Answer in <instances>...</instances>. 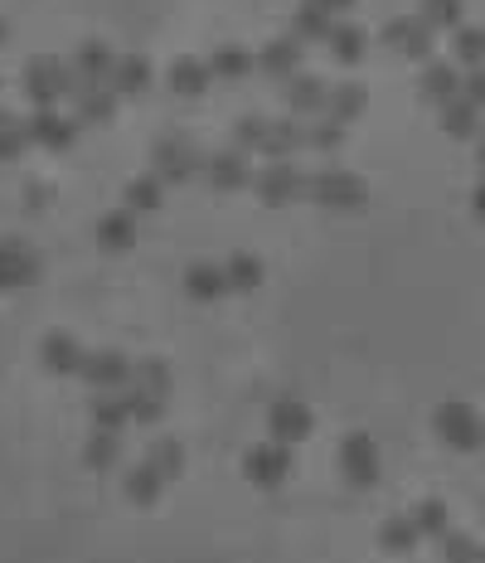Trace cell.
<instances>
[{"label": "cell", "instance_id": "4316f807", "mask_svg": "<svg viewBox=\"0 0 485 563\" xmlns=\"http://www.w3.org/2000/svg\"><path fill=\"white\" fill-rule=\"evenodd\" d=\"M209 69H213V78H223V83H243V78L257 69V54L243 49V44H219V49L209 54Z\"/></svg>", "mask_w": 485, "mask_h": 563}, {"label": "cell", "instance_id": "f546056e", "mask_svg": "<svg viewBox=\"0 0 485 563\" xmlns=\"http://www.w3.org/2000/svg\"><path fill=\"white\" fill-rule=\"evenodd\" d=\"M165 486H171V481H165L161 471L151 467V461H137V467L127 471V481H122V491H127V501H131V505H155Z\"/></svg>", "mask_w": 485, "mask_h": 563}, {"label": "cell", "instance_id": "8d00e7d4", "mask_svg": "<svg viewBox=\"0 0 485 563\" xmlns=\"http://www.w3.org/2000/svg\"><path fill=\"white\" fill-rule=\"evenodd\" d=\"M146 461H151L165 481H180V476H185V443H180V437H155L151 452H146Z\"/></svg>", "mask_w": 485, "mask_h": 563}, {"label": "cell", "instance_id": "b9f144b4", "mask_svg": "<svg viewBox=\"0 0 485 563\" xmlns=\"http://www.w3.org/2000/svg\"><path fill=\"white\" fill-rule=\"evenodd\" d=\"M267 127H273V122H267V117H257V112H247V117L233 122V146H239L243 156L263 151V146H267Z\"/></svg>", "mask_w": 485, "mask_h": 563}, {"label": "cell", "instance_id": "603a6c76", "mask_svg": "<svg viewBox=\"0 0 485 563\" xmlns=\"http://www.w3.org/2000/svg\"><path fill=\"white\" fill-rule=\"evenodd\" d=\"M155 83V69L146 54H117V69H112V93L117 97H141L151 93Z\"/></svg>", "mask_w": 485, "mask_h": 563}, {"label": "cell", "instance_id": "ee69618b", "mask_svg": "<svg viewBox=\"0 0 485 563\" xmlns=\"http://www.w3.org/2000/svg\"><path fill=\"white\" fill-rule=\"evenodd\" d=\"M417 15H423L432 30H461V15H466V10H461V0H423Z\"/></svg>", "mask_w": 485, "mask_h": 563}, {"label": "cell", "instance_id": "9a60e30c", "mask_svg": "<svg viewBox=\"0 0 485 563\" xmlns=\"http://www.w3.org/2000/svg\"><path fill=\"white\" fill-rule=\"evenodd\" d=\"M73 117H78V127H112V117H117V93H112V83H78L73 88Z\"/></svg>", "mask_w": 485, "mask_h": 563}, {"label": "cell", "instance_id": "1f68e13d", "mask_svg": "<svg viewBox=\"0 0 485 563\" xmlns=\"http://www.w3.org/2000/svg\"><path fill=\"white\" fill-rule=\"evenodd\" d=\"M83 461L93 471H112L122 467V433H107V427H93L83 443Z\"/></svg>", "mask_w": 485, "mask_h": 563}, {"label": "cell", "instance_id": "d6a6232c", "mask_svg": "<svg viewBox=\"0 0 485 563\" xmlns=\"http://www.w3.org/2000/svg\"><path fill=\"white\" fill-rule=\"evenodd\" d=\"M122 205H127L131 214H151V209H161L165 205V185L155 180L151 171L146 175H131L127 180V189H122Z\"/></svg>", "mask_w": 485, "mask_h": 563}, {"label": "cell", "instance_id": "816d5d0a", "mask_svg": "<svg viewBox=\"0 0 485 563\" xmlns=\"http://www.w3.org/2000/svg\"><path fill=\"white\" fill-rule=\"evenodd\" d=\"M476 563H485V549H481V559H476Z\"/></svg>", "mask_w": 485, "mask_h": 563}, {"label": "cell", "instance_id": "4fadbf2b", "mask_svg": "<svg viewBox=\"0 0 485 563\" xmlns=\"http://www.w3.org/2000/svg\"><path fill=\"white\" fill-rule=\"evenodd\" d=\"M88 389H127L131 384V359L122 351H88L83 355V369H78Z\"/></svg>", "mask_w": 485, "mask_h": 563}, {"label": "cell", "instance_id": "d6986e66", "mask_svg": "<svg viewBox=\"0 0 485 563\" xmlns=\"http://www.w3.org/2000/svg\"><path fill=\"white\" fill-rule=\"evenodd\" d=\"M83 345L73 341L69 331H49L39 341V365L49 369V375H59V379H69V375H78V369H83Z\"/></svg>", "mask_w": 485, "mask_h": 563}, {"label": "cell", "instance_id": "7c38bea8", "mask_svg": "<svg viewBox=\"0 0 485 563\" xmlns=\"http://www.w3.org/2000/svg\"><path fill=\"white\" fill-rule=\"evenodd\" d=\"M205 185L219 189V195H239V189L253 185V165H247V156L233 146V151H213L205 156Z\"/></svg>", "mask_w": 485, "mask_h": 563}, {"label": "cell", "instance_id": "9c48e42d", "mask_svg": "<svg viewBox=\"0 0 485 563\" xmlns=\"http://www.w3.org/2000/svg\"><path fill=\"white\" fill-rule=\"evenodd\" d=\"M432 35L437 30L427 25L423 15H399V20L383 25V44H389L393 54H403V59H423V64H432Z\"/></svg>", "mask_w": 485, "mask_h": 563}, {"label": "cell", "instance_id": "bcb514c9", "mask_svg": "<svg viewBox=\"0 0 485 563\" xmlns=\"http://www.w3.org/2000/svg\"><path fill=\"white\" fill-rule=\"evenodd\" d=\"M461 93H466L471 103H476V107L485 112V64H481V69H471V73H466V83H461Z\"/></svg>", "mask_w": 485, "mask_h": 563}, {"label": "cell", "instance_id": "7a4b0ae2", "mask_svg": "<svg viewBox=\"0 0 485 563\" xmlns=\"http://www.w3.org/2000/svg\"><path fill=\"white\" fill-rule=\"evenodd\" d=\"M432 433L442 437L451 452H481V447H485V418H481L476 409H471L466 399H447V403H437V413H432Z\"/></svg>", "mask_w": 485, "mask_h": 563}, {"label": "cell", "instance_id": "3957f363", "mask_svg": "<svg viewBox=\"0 0 485 563\" xmlns=\"http://www.w3.org/2000/svg\"><path fill=\"white\" fill-rule=\"evenodd\" d=\"M73 64H63L59 54H39V59L25 64V97L35 107H59L63 97H73Z\"/></svg>", "mask_w": 485, "mask_h": 563}, {"label": "cell", "instance_id": "cb8c5ba5", "mask_svg": "<svg viewBox=\"0 0 485 563\" xmlns=\"http://www.w3.org/2000/svg\"><path fill=\"white\" fill-rule=\"evenodd\" d=\"M437 127H442L447 137H457V141H476L485 122H481V107L461 93V97H451V103L437 107Z\"/></svg>", "mask_w": 485, "mask_h": 563}, {"label": "cell", "instance_id": "ffe728a7", "mask_svg": "<svg viewBox=\"0 0 485 563\" xmlns=\"http://www.w3.org/2000/svg\"><path fill=\"white\" fill-rule=\"evenodd\" d=\"M185 297L199 301V307H213V301L229 297V273H223V263H189L185 267Z\"/></svg>", "mask_w": 485, "mask_h": 563}, {"label": "cell", "instance_id": "30bf717a", "mask_svg": "<svg viewBox=\"0 0 485 563\" xmlns=\"http://www.w3.org/2000/svg\"><path fill=\"white\" fill-rule=\"evenodd\" d=\"M39 273H44V263L25 239H0V291L35 287Z\"/></svg>", "mask_w": 485, "mask_h": 563}, {"label": "cell", "instance_id": "681fc988", "mask_svg": "<svg viewBox=\"0 0 485 563\" xmlns=\"http://www.w3.org/2000/svg\"><path fill=\"white\" fill-rule=\"evenodd\" d=\"M476 165H481V180H485V127H481V137H476Z\"/></svg>", "mask_w": 485, "mask_h": 563}, {"label": "cell", "instance_id": "ac0fdd59", "mask_svg": "<svg viewBox=\"0 0 485 563\" xmlns=\"http://www.w3.org/2000/svg\"><path fill=\"white\" fill-rule=\"evenodd\" d=\"M73 78L78 83H112V69H117V49L103 39H83L73 49Z\"/></svg>", "mask_w": 485, "mask_h": 563}, {"label": "cell", "instance_id": "ab89813d", "mask_svg": "<svg viewBox=\"0 0 485 563\" xmlns=\"http://www.w3.org/2000/svg\"><path fill=\"white\" fill-rule=\"evenodd\" d=\"M127 389L161 393V399H171V369H165V359H137V365H131V384Z\"/></svg>", "mask_w": 485, "mask_h": 563}, {"label": "cell", "instance_id": "f907efd6", "mask_svg": "<svg viewBox=\"0 0 485 563\" xmlns=\"http://www.w3.org/2000/svg\"><path fill=\"white\" fill-rule=\"evenodd\" d=\"M0 44H5V20H0Z\"/></svg>", "mask_w": 485, "mask_h": 563}, {"label": "cell", "instance_id": "f6af8a7d", "mask_svg": "<svg viewBox=\"0 0 485 563\" xmlns=\"http://www.w3.org/2000/svg\"><path fill=\"white\" fill-rule=\"evenodd\" d=\"M127 403H131V423H137V427H155L165 418V399H161V393L127 389Z\"/></svg>", "mask_w": 485, "mask_h": 563}, {"label": "cell", "instance_id": "5bb4252c", "mask_svg": "<svg viewBox=\"0 0 485 563\" xmlns=\"http://www.w3.org/2000/svg\"><path fill=\"white\" fill-rule=\"evenodd\" d=\"M325 103H331V88H325L315 73H297V78H287V83H281V107H287L291 117H301V122L321 117Z\"/></svg>", "mask_w": 485, "mask_h": 563}, {"label": "cell", "instance_id": "44dd1931", "mask_svg": "<svg viewBox=\"0 0 485 563\" xmlns=\"http://www.w3.org/2000/svg\"><path fill=\"white\" fill-rule=\"evenodd\" d=\"M165 83H171V93H180V97H205L213 83V69H209V59L180 54V59H171V69H165Z\"/></svg>", "mask_w": 485, "mask_h": 563}, {"label": "cell", "instance_id": "7bdbcfd3", "mask_svg": "<svg viewBox=\"0 0 485 563\" xmlns=\"http://www.w3.org/2000/svg\"><path fill=\"white\" fill-rule=\"evenodd\" d=\"M413 520H417V529H423V539H442L451 529V510H447V501H423L413 510Z\"/></svg>", "mask_w": 485, "mask_h": 563}, {"label": "cell", "instance_id": "74e56055", "mask_svg": "<svg viewBox=\"0 0 485 563\" xmlns=\"http://www.w3.org/2000/svg\"><path fill=\"white\" fill-rule=\"evenodd\" d=\"M451 64L457 69H481L485 64V30L481 25H461L451 39Z\"/></svg>", "mask_w": 485, "mask_h": 563}, {"label": "cell", "instance_id": "f1b7e54d", "mask_svg": "<svg viewBox=\"0 0 485 563\" xmlns=\"http://www.w3.org/2000/svg\"><path fill=\"white\" fill-rule=\"evenodd\" d=\"M379 544H383V554H413V549L423 544V529H417L413 510L408 515H389V520L379 525Z\"/></svg>", "mask_w": 485, "mask_h": 563}, {"label": "cell", "instance_id": "f35d334b", "mask_svg": "<svg viewBox=\"0 0 485 563\" xmlns=\"http://www.w3.org/2000/svg\"><path fill=\"white\" fill-rule=\"evenodd\" d=\"M307 146L321 156H335L345 146V122H335L331 112H321L315 122H307Z\"/></svg>", "mask_w": 485, "mask_h": 563}, {"label": "cell", "instance_id": "52a82bcc", "mask_svg": "<svg viewBox=\"0 0 485 563\" xmlns=\"http://www.w3.org/2000/svg\"><path fill=\"white\" fill-rule=\"evenodd\" d=\"M340 471H345L349 486H359V491L379 486L383 461H379V443H374V437H369V433H349L340 443Z\"/></svg>", "mask_w": 485, "mask_h": 563}, {"label": "cell", "instance_id": "277c9868", "mask_svg": "<svg viewBox=\"0 0 485 563\" xmlns=\"http://www.w3.org/2000/svg\"><path fill=\"white\" fill-rule=\"evenodd\" d=\"M205 171V151H199L189 137H161L151 151V175L161 180V185H185V180H195Z\"/></svg>", "mask_w": 485, "mask_h": 563}, {"label": "cell", "instance_id": "7dc6e473", "mask_svg": "<svg viewBox=\"0 0 485 563\" xmlns=\"http://www.w3.org/2000/svg\"><path fill=\"white\" fill-rule=\"evenodd\" d=\"M311 5H321L325 15L335 20V15H345V10H355V0H311Z\"/></svg>", "mask_w": 485, "mask_h": 563}, {"label": "cell", "instance_id": "d590c367", "mask_svg": "<svg viewBox=\"0 0 485 563\" xmlns=\"http://www.w3.org/2000/svg\"><path fill=\"white\" fill-rule=\"evenodd\" d=\"M30 151V117L0 107V161H20Z\"/></svg>", "mask_w": 485, "mask_h": 563}, {"label": "cell", "instance_id": "8992f818", "mask_svg": "<svg viewBox=\"0 0 485 563\" xmlns=\"http://www.w3.org/2000/svg\"><path fill=\"white\" fill-rule=\"evenodd\" d=\"M253 189H257V199L263 205H297L301 195H307V175L297 171V161H273V165H263V171L253 175Z\"/></svg>", "mask_w": 485, "mask_h": 563}, {"label": "cell", "instance_id": "60d3db41", "mask_svg": "<svg viewBox=\"0 0 485 563\" xmlns=\"http://www.w3.org/2000/svg\"><path fill=\"white\" fill-rule=\"evenodd\" d=\"M437 544V559L442 563H476L481 559V544L471 535H461V529H447L442 539H432Z\"/></svg>", "mask_w": 485, "mask_h": 563}, {"label": "cell", "instance_id": "484cf974", "mask_svg": "<svg viewBox=\"0 0 485 563\" xmlns=\"http://www.w3.org/2000/svg\"><path fill=\"white\" fill-rule=\"evenodd\" d=\"M97 243H103L107 253H127V248L137 243V214H131L127 205L107 209L103 219H97Z\"/></svg>", "mask_w": 485, "mask_h": 563}, {"label": "cell", "instance_id": "d4e9b609", "mask_svg": "<svg viewBox=\"0 0 485 563\" xmlns=\"http://www.w3.org/2000/svg\"><path fill=\"white\" fill-rule=\"evenodd\" d=\"M88 418L93 427H107V433H122L131 423V403H127V389H97L88 399Z\"/></svg>", "mask_w": 485, "mask_h": 563}, {"label": "cell", "instance_id": "2e32d148", "mask_svg": "<svg viewBox=\"0 0 485 563\" xmlns=\"http://www.w3.org/2000/svg\"><path fill=\"white\" fill-rule=\"evenodd\" d=\"M301 59H307V44L291 39V35H277V39H267L263 49H257V73L287 83V78L301 73Z\"/></svg>", "mask_w": 485, "mask_h": 563}, {"label": "cell", "instance_id": "e575fe53", "mask_svg": "<svg viewBox=\"0 0 485 563\" xmlns=\"http://www.w3.org/2000/svg\"><path fill=\"white\" fill-rule=\"evenodd\" d=\"M223 273H229V291H257L267 277V267L257 253H233L229 263H223Z\"/></svg>", "mask_w": 485, "mask_h": 563}, {"label": "cell", "instance_id": "6da1fadb", "mask_svg": "<svg viewBox=\"0 0 485 563\" xmlns=\"http://www.w3.org/2000/svg\"><path fill=\"white\" fill-rule=\"evenodd\" d=\"M307 199L331 214H355L369 205V185L355 171H340V165H325L307 180Z\"/></svg>", "mask_w": 485, "mask_h": 563}, {"label": "cell", "instance_id": "836d02e7", "mask_svg": "<svg viewBox=\"0 0 485 563\" xmlns=\"http://www.w3.org/2000/svg\"><path fill=\"white\" fill-rule=\"evenodd\" d=\"M325 44H331V54L340 64H359L365 59V49H369V35L359 25H349V20H335V30H331V39Z\"/></svg>", "mask_w": 485, "mask_h": 563}, {"label": "cell", "instance_id": "4dcf8cb0", "mask_svg": "<svg viewBox=\"0 0 485 563\" xmlns=\"http://www.w3.org/2000/svg\"><path fill=\"white\" fill-rule=\"evenodd\" d=\"M325 112L349 127V122H359L369 112V88L365 83H331V103H325Z\"/></svg>", "mask_w": 485, "mask_h": 563}, {"label": "cell", "instance_id": "83f0119b", "mask_svg": "<svg viewBox=\"0 0 485 563\" xmlns=\"http://www.w3.org/2000/svg\"><path fill=\"white\" fill-rule=\"evenodd\" d=\"M331 30H335V20L325 15L321 5L301 0V5L291 10V30H287V35H291V39H301V44H325V39H331Z\"/></svg>", "mask_w": 485, "mask_h": 563}, {"label": "cell", "instance_id": "7402d4cb", "mask_svg": "<svg viewBox=\"0 0 485 563\" xmlns=\"http://www.w3.org/2000/svg\"><path fill=\"white\" fill-rule=\"evenodd\" d=\"M301 151H307V122L287 112V117H277L273 127H267L263 156H267V161H297Z\"/></svg>", "mask_w": 485, "mask_h": 563}, {"label": "cell", "instance_id": "c3c4849f", "mask_svg": "<svg viewBox=\"0 0 485 563\" xmlns=\"http://www.w3.org/2000/svg\"><path fill=\"white\" fill-rule=\"evenodd\" d=\"M471 214H476V219L485 223V180H481L476 189H471Z\"/></svg>", "mask_w": 485, "mask_h": 563}, {"label": "cell", "instance_id": "e0dca14e", "mask_svg": "<svg viewBox=\"0 0 485 563\" xmlns=\"http://www.w3.org/2000/svg\"><path fill=\"white\" fill-rule=\"evenodd\" d=\"M461 69L451 59H432L423 69V78H417V97H423L427 107H442V103H451V97H461Z\"/></svg>", "mask_w": 485, "mask_h": 563}, {"label": "cell", "instance_id": "8fae6325", "mask_svg": "<svg viewBox=\"0 0 485 563\" xmlns=\"http://www.w3.org/2000/svg\"><path fill=\"white\" fill-rule=\"evenodd\" d=\"M78 141V117L73 112H59V107H35V117H30V146H39V151H69Z\"/></svg>", "mask_w": 485, "mask_h": 563}, {"label": "cell", "instance_id": "5b68a950", "mask_svg": "<svg viewBox=\"0 0 485 563\" xmlns=\"http://www.w3.org/2000/svg\"><path fill=\"white\" fill-rule=\"evenodd\" d=\"M243 476L253 481V486H263V491H277L281 481L291 476V447L287 443H253L243 452Z\"/></svg>", "mask_w": 485, "mask_h": 563}, {"label": "cell", "instance_id": "ba28073f", "mask_svg": "<svg viewBox=\"0 0 485 563\" xmlns=\"http://www.w3.org/2000/svg\"><path fill=\"white\" fill-rule=\"evenodd\" d=\"M311 427H315V413L307 399H291V393L287 399H273V409H267V437H273V443L297 447L311 437Z\"/></svg>", "mask_w": 485, "mask_h": 563}]
</instances>
